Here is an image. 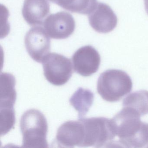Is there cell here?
Returning a JSON list of instances; mask_svg holds the SVG:
<instances>
[{"label": "cell", "instance_id": "1", "mask_svg": "<svg viewBox=\"0 0 148 148\" xmlns=\"http://www.w3.org/2000/svg\"><path fill=\"white\" fill-rule=\"evenodd\" d=\"M111 120L116 136L113 147L148 148V123L136 112L123 107Z\"/></svg>", "mask_w": 148, "mask_h": 148}, {"label": "cell", "instance_id": "2", "mask_svg": "<svg viewBox=\"0 0 148 148\" xmlns=\"http://www.w3.org/2000/svg\"><path fill=\"white\" fill-rule=\"evenodd\" d=\"M20 129L23 136L22 147L47 148L48 124L44 114L36 109L26 111L21 116Z\"/></svg>", "mask_w": 148, "mask_h": 148}, {"label": "cell", "instance_id": "3", "mask_svg": "<svg viewBox=\"0 0 148 148\" xmlns=\"http://www.w3.org/2000/svg\"><path fill=\"white\" fill-rule=\"evenodd\" d=\"M130 77L122 70L112 69L102 73L98 79L97 90L101 97L109 102L120 100L132 90Z\"/></svg>", "mask_w": 148, "mask_h": 148}, {"label": "cell", "instance_id": "4", "mask_svg": "<svg viewBox=\"0 0 148 148\" xmlns=\"http://www.w3.org/2000/svg\"><path fill=\"white\" fill-rule=\"evenodd\" d=\"M84 128L82 147H112L115 139L111 119L99 117L79 119Z\"/></svg>", "mask_w": 148, "mask_h": 148}, {"label": "cell", "instance_id": "5", "mask_svg": "<svg viewBox=\"0 0 148 148\" xmlns=\"http://www.w3.org/2000/svg\"><path fill=\"white\" fill-rule=\"evenodd\" d=\"M42 63L45 77L53 85L60 86L65 84L72 76L71 60L64 55L55 53H49Z\"/></svg>", "mask_w": 148, "mask_h": 148}, {"label": "cell", "instance_id": "6", "mask_svg": "<svg viewBox=\"0 0 148 148\" xmlns=\"http://www.w3.org/2000/svg\"><path fill=\"white\" fill-rule=\"evenodd\" d=\"M25 45L30 57L38 63H42L51 51L49 36L45 29L38 26L32 27L27 33Z\"/></svg>", "mask_w": 148, "mask_h": 148}, {"label": "cell", "instance_id": "7", "mask_svg": "<svg viewBox=\"0 0 148 148\" xmlns=\"http://www.w3.org/2000/svg\"><path fill=\"white\" fill-rule=\"evenodd\" d=\"M44 28L49 37L54 39L67 38L75 29V21L71 14L60 12L51 14L43 23Z\"/></svg>", "mask_w": 148, "mask_h": 148}, {"label": "cell", "instance_id": "8", "mask_svg": "<svg viewBox=\"0 0 148 148\" xmlns=\"http://www.w3.org/2000/svg\"><path fill=\"white\" fill-rule=\"evenodd\" d=\"M75 72L84 77L96 73L99 69L101 58L98 52L91 46L80 47L72 58Z\"/></svg>", "mask_w": 148, "mask_h": 148}, {"label": "cell", "instance_id": "9", "mask_svg": "<svg viewBox=\"0 0 148 148\" xmlns=\"http://www.w3.org/2000/svg\"><path fill=\"white\" fill-rule=\"evenodd\" d=\"M84 138V124L80 119L68 121L61 125L58 129L56 143L60 147H82Z\"/></svg>", "mask_w": 148, "mask_h": 148}, {"label": "cell", "instance_id": "10", "mask_svg": "<svg viewBox=\"0 0 148 148\" xmlns=\"http://www.w3.org/2000/svg\"><path fill=\"white\" fill-rule=\"evenodd\" d=\"M91 27L99 33H108L113 31L117 25V18L110 7L106 4L98 3L88 16Z\"/></svg>", "mask_w": 148, "mask_h": 148}, {"label": "cell", "instance_id": "11", "mask_svg": "<svg viewBox=\"0 0 148 148\" xmlns=\"http://www.w3.org/2000/svg\"><path fill=\"white\" fill-rule=\"evenodd\" d=\"M50 11L47 0H25L22 13L28 25L36 26L43 24Z\"/></svg>", "mask_w": 148, "mask_h": 148}, {"label": "cell", "instance_id": "12", "mask_svg": "<svg viewBox=\"0 0 148 148\" xmlns=\"http://www.w3.org/2000/svg\"><path fill=\"white\" fill-rule=\"evenodd\" d=\"M16 80L12 74L1 73V107L14 108L17 93L15 86Z\"/></svg>", "mask_w": 148, "mask_h": 148}, {"label": "cell", "instance_id": "13", "mask_svg": "<svg viewBox=\"0 0 148 148\" xmlns=\"http://www.w3.org/2000/svg\"><path fill=\"white\" fill-rule=\"evenodd\" d=\"M93 92L88 89L78 88L72 95L69 101L78 112L79 119L82 118L89 111L94 101Z\"/></svg>", "mask_w": 148, "mask_h": 148}, {"label": "cell", "instance_id": "14", "mask_svg": "<svg viewBox=\"0 0 148 148\" xmlns=\"http://www.w3.org/2000/svg\"><path fill=\"white\" fill-rule=\"evenodd\" d=\"M123 107L133 110L140 116L148 113V91H137L129 94L123 100Z\"/></svg>", "mask_w": 148, "mask_h": 148}, {"label": "cell", "instance_id": "15", "mask_svg": "<svg viewBox=\"0 0 148 148\" xmlns=\"http://www.w3.org/2000/svg\"><path fill=\"white\" fill-rule=\"evenodd\" d=\"M15 120L14 108L1 107V136L6 135L14 128Z\"/></svg>", "mask_w": 148, "mask_h": 148}, {"label": "cell", "instance_id": "16", "mask_svg": "<svg viewBox=\"0 0 148 148\" xmlns=\"http://www.w3.org/2000/svg\"><path fill=\"white\" fill-rule=\"evenodd\" d=\"M97 0H73L67 11L89 15L97 4Z\"/></svg>", "mask_w": 148, "mask_h": 148}, {"label": "cell", "instance_id": "17", "mask_svg": "<svg viewBox=\"0 0 148 148\" xmlns=\"http://www.w3.org/2000/svg\"><path fill=\"white\" fill-rule=\"evenodd\" d=\"M51 2L56 4L62 8L67 10L73 0H49Z\"/></svg>", "mask_w": 148, "mask_h": 148}, {"label": "cell", "instance_id": "18", "mask_svg": "<svg viewBox=\"0 0 148 148\" xmlns=\"http://www.w3.org/2000/svg\"><path fill=\"white\" fill-rule=\"evenodd\" d=\"M145 7L146 13L148 14V0H144Z\"/></svg>", "mask_w": 148, "mask_h": 148}]
</instances>
